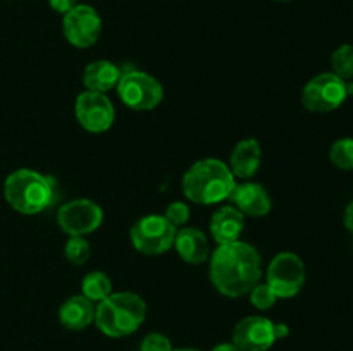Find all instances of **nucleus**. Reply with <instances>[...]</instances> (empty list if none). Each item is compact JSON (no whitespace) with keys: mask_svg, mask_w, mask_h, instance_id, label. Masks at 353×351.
Listing matches in <instances>:
<instances>
[{"mask_svg":"<svg viewBox=\"0 0 353 351\" xmlns=\"http://www.w3.org/2000/svg\"><path fill=\"white\" fill-rule=\"evenodd\" d=\"M262 275L261 255L245 241L219 244L210 258L212 286L228 298L248 295Z\"/></svg>","mask_w":353,"mask_h":351,"instance_id":"nucleus-1","label":"nucleus"},{"mask_svg":"<svg viewBox=\"0 0 353 351\" xmlns=\"http://www.w3.org/2000/svg\"><path fill=\"white\" fill-rule=\"evenodd\" d=\"M234 176L230 165L219 158H203L195 162L183 176V193L192 203L214 205L228 200L233 191Z\"/></svg>","mask_w":353,"mask_h":351,"instance_id":"nucleus-2","label":"nucleus"},{"mask_svg":"<svg viewBox=\"0 0 353 351\" xmlns=\"http://www.w3.org/2000/svg\"><path fill=\"white\" fill-rule=\"evenodd\" d=\"M147 305L137 292H110L95 306V326L109 337H124L140 329Z\"/></svg>","mask_w":353,"mask_h":351,"instance_id":"nucleus-3","label":"nucleus"},{"mask_svg":"<svg viewBox=\"0 0 353 351\" xmlns=\"http://www.w3.org/2000/svg\"><path fill=\"white\" fill-rule=\"evenodd\" d=\"M3 196L16 212L34 215L48 209L54 200V184L33 169H17L3 182Z\"/></svg>","mask_w":353,"mask_h":351,"instance_id":"nucleus-4","label":"nucleus"},{"mask_svg":"<svg viewBox=\"0 0 353 351\" xmlns=\"http://www.w3.org/2000/svg\"><path fill=\"white\" fill-rule=\"evenodd\" d=\"M116 88L121 102L138 112L154 110L164 98V88L159 79H155L148 72L138 71L133 67L121 71V78Z\"/></svg>","mask_w":353,"mask_h":351,"instance_id":"nucleus-5","label":"nucleus"},{"mask_svg":"<svg viewBox=\"0 0 353 351\" xmlns=\"http://www.w3.org/2000/svg\"><path fill=\"white\" fill-rule=\"evenodd\" d=\"M348 98V81L334 72L317 74L303 86L302 103L309 112L327 114L340 109Z\"/></svg>","mask_w":353,"mask_h":351,"instance_id":"nucleus-6","label":"nucleus"},{"mask_svg":"<svg viewBox=\"0 0 353 351\" xmlns=\"http://www.w3.org/2000/svg\"><path fill=\"white\" fill-rule=\"evenodd\" d=\"M131 244L143 255H162L174 246L176 227L164 215H145L130 229Z\"/></svg>","mask_w":353,"mask_h":351,"instance_id":"nucleus-7","label":"nucleus"},{"mask_svg":"<svg viewBox=\"0 0 353 351\" xmlns=\"http://www.w3.org/2000/svg\"><path fill=\"white\" fill-rule=\"evenodd\" d=\"M265 284L278 298H293L299 295L305 284V265L302 258L292 251L276 255L268 267Z\"/></svg>","mask_w":353,"mask_h":351,"instance_id":"nucleus-8","label":"nucleus"},{"mask_svg":"<svg viewBox=\"0 0 353 351\" xmlns=\"http://www.w3.org/2000/svg\"><path fill=\"white\" fill-rule=\"evenodd\" d=\"M103 210L88 198L71 200L57 212V224L69 236H86L102 226Z\"/></svg>","mask_w":353,"mask_h":351,"instance_id":"nucleus-9","label":"nucleus"},{"mask_svg":"<svg viewBox=\"0 0 353 351\" xmlns=\"http://www.w3.org/2000/svg\"><path fill=\"white\" fill-rule=\"evenodd\" d=\"M62 31L72 47H93L102 33V17L92 6L78 3L62 17Z\"/></svg>","mask_w":353,"mask_h":351,"instance_id":"nucleus-10","label":"nucleus"},{"mask_svg":"<svg viewBox=\"0 0 353 351\" xmlns=\"http://www.w3.org/2000/svg\"><path fill=\"white\" fill-rule=\"evenodd\" d=\"M74 114L79 126L88 133H105L116 119V110L105 93L86 92L79 93L74 102Z\"/></svg>","mask_w":353,"mask_h":351,"instance_id":"nucleus-11","label":"nucleus"},{"mask_svg":"<svg viewBox=\"0 0 353 351\" xmlns=\"http://www.w3.org/2000/svg\"><path fill=\"white\" fill-rule=\"evenodd\" d=\"M231 343L241 351H268L276 343L274 322L261 315L241 319L234 326Z\"/></svg>","mask_w":353,"mask_h":351,"instance_id":"nucleus-12","label":"nucleus"},{"mask_svg":"<svg viewBox=\"0 0 353 351\" xmlns=\"http://www.w3.org/2000/svg\"><path fill=\"white\" fill-rule=\"evenodd\" d=\"M233 206H236L243 215L264 217L271 212V196L259 182H241L234 184L233 191L228 196Z\"/></svg>","mask_w":353,"mask_h":351,"instance_id":"nucleus-13","label":"nucleus"},{"mask_svg":"<svg viewBox=\"0 0 353 351\" xmlns=\"http://www.w3.org/2000/svg\"><path fill=\"white\" fill-rule=\"evenodd\" d=\"M245 227V217L236 206L224 205L214 212L210 219V234L217 244L234 243Z\"/></svg>","mask_w":353,"mask_h":351,"instance_id":"nucleus-14","label":"nucleus"},{"mask_svg":"<svg viewBox=\"0 0 353 351\" xmlns=\"http://www.w3.org/2000/svg\"><path fill=\"white\" fill-rule=\"evenodd\" d=\"M261 143L255 138H247V140H241L231 151L230 169L234 178L252 179L261 167Z\"/></svg>","mask_w":353,"mask_h":351,"instance_id":"nucleus-15","label":"nucleus"},{"mask_svg":"<svg viewBox=\"0 0 353 351\" xmlns=\"http://www.w3.org/2000/svg\"><path fill=\"white\" fill-rule=\"evenodd\" d=\"M174 248L179 258L190 265H199L209 258V241L196 227H183L176 231Z\"/></svg>","mask_w":353,"mask_h":351,"instance_id":"nucleus-16","label":"nucleus"},{"mask_svg":"<svg viewBox=\"0 0 353 351\" xmlns=\"http://www.w3.org/2000/svg\"><path fill=\"white\" fill-rule=\"evenodd\" d=\"M59 322L69 330L86 329L95 322V303L83 295L71 296L59 308Z\"/></svg>","mask_w":353,"mask_h":351,"instance_id":"nucleus-17","label":"nucleus"},{"mask_svg":"<svg viewBox=\"0 0 353 351\" xmlns=\"http://www.w3.org/2000/svg\"><path fill=\"white\" fill-rule=\"evenodd\" d=\"M119 65L110 61H95L86 65L83 72V83L90 92L107 93L114 89L119 83Z\"/></svg>","mask_w":353,"mask_h":351,"instance_id":"nucleus-18","label":"nucleus"},{"mask_svg":"<svg viewBox=\"0 0 353 351\" xmlns=\"http://www.w3.org/2000/svg\"><path fill=\"white\" fill-rule=\"evenodd\" d=\"M112 292V281L103 272L95 270L90 272L83 277L81 282V295L86 296L90 301L100 303Z\"/></svg>","mask_w":353,"mask_h":351,"instance_id":"nucleus-19","label":"nucleus"},{"mask_svg":"<svg viewBox=\"0 0 353 351\" xmlns=\"http://www.w3.org/2000/svg\"><path fill=\"white\" fill-rule=\"evenodd\" d=\"M331 67L338 78L350 81L353 78V45L345 43L338 47L331 55Z\"/></svg>","mask_w":353,"mask_h":351,"instance_id":"nucleus-20","label":"nucleus"},{"mask_svg":"<svg viewBox=\"0 0 353 351\" xmlns=\"http://www.w3.org/2000/svg\"><path fill=\"white\" fill-rule=\"evenodd\" d=\"M330 160L341 171H353V138H340L330 148Z\"/></svg>","mask_w":353,"mask_h":351,"instance_id":"nucleus-21","label":"nucleus"},{"mask_svg":"<svg viewBox=\"0 0 353 351\" xmlns=\"http://www.w3.org/2000/svg\"><path fill=\"white\" fill-rule=\"evenodd\" d=\"M92 248H90L88 240L85 236H69V241L65 243L64 255L65 260L72 265H83L88 262Z\"/></svg>","mask_w":353,"mask_h":351,"instance_id":"nucleus-22","label":"nucleus"},{"mask_svg":"<svg viewBox=\"0 0 353 351\" xmlns=\"http://www.w3.org/2000/svg\"><path fill=\"white\" fill-rule=\"evenodd\" d=\"M248 295H250L252 305L257 310H269L278 301V296L274 295V291L268 284H261V282Z\"/></svg>","mask_w":353,"mask_h":351,"instance_id":"nucleus-23","label":"nucleus"},{"mask_svg":"<svg viewBox=\"0 0 353 351\" xmlns=\"http://www.w3.org/2000/svg\"><path fill=\"white\" fill-rule=\"evenodd\" d=\"M165 219L172 224L174 227H181L188 222L190 219V206L185 202H172L165 209L164 213Z\"/></svg>","mask_w":353,"mask_h":351,"instance_id":"nucleus-24","label":"nucleus"},{"mask_svg":"<svg viewBox=\"0 0 353 351\" xmlns=\"http://www.w3.org/2000/svg\"><path fill=\"white\" fill-rule=\"evenodd\" d=\"M171 341L168 336L161 332H152L148 336L143 337L140 344V351H172Z\"/></svg>","mask_w":353,"mask_h":351,"instance_id":"nucleus-25","label":"nucleus"},{"mask_svg":"<svg viewBox=\"0 0 353 351\" xmlns=\"http://www.w3.org/2000/svg\"><path fill=\"white\" fill-rule=\"evenodd\" d=\"M48 6H50L55 12L64 16V14H68L69 10L72 9V7L78 6V0H48Z\"/></svg>","mask_w":353,"mask_h":351,"instance_id":"nucleus-26","label":"nucleus"},{"mask_svg":"<svg viewBox=\"0 0 353 351\" xmlns=\"http://www.w3.org/2000/svg\"><path fill=\"white\" fill-rule=\"evenodd\" d=\"M343 224L348 231L353 234V200L348 203V206L345 209V215H343Z\"/></svg>","mask_w":353,"mask_h":351,"instance_id":"nucleus-27","label":"nucleus"},{"mask_svg":"<svg viewBox=\"0 0 353 351\" xmlns=\"http://www.w3.org/2000/svg\"><path fill=\"white\" fill-rule=\"evenodd\" d=\"M290 329L286 323H274V334H276V339H283V337L288 336Z\"/></svg>","mask_w":353,"mask_h":351,"instance_id":"nucleus-28","label":"nucleus"},{"mask_svg":"<svg viewBox=\"0 0 353 351\" xmlns=\"http://www.w3.org/2000/svg\"><path fill=\"white\" fill-rule=\"evenodd\" d=\"M212 351H241V350L234 346L233 343H223V344H217L216 348H212Z\"/></svg>","mask_w":353,"mask_h":351,"instance_id":"nucleus-29","label":"nucleus"},{"mask_svg":"<svg viewBox=\"0 0 353 351\" xmlns=\"http://www.w3.org/2000/svg\"><path fill=\"white\" fill-rule=\"evenodd\" d=\"M172 351H199V350H193V348H179V350H172Z\"/></svg>","mask_w":353,"mask_h":351,"instance_id":"nucleus-30","label":"nucleus"},{"mask_svg":"<svg viewBox=\"0 0 353 351\" xmlns=\"http://www.w3.org/2000/svg\"><path fill=\"white\" fill-rule=\"evenodd\" d=\"M276 2H290V0H276Z\"/></svg>","mask_w":353,"mask_h":351,"instance_id":"nucleus-31","label":"nucleus"}]
</instances>
